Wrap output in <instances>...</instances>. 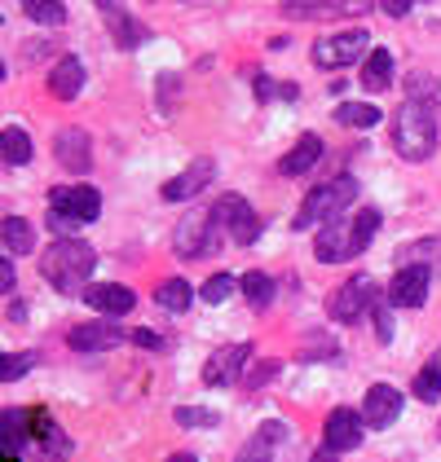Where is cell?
I'll list each match as a JSON object with an SVG mask.
<instances>
[{"label":"cell","instance_id":"obj_47","mask_svg":"<svg viewBox=\"0 0 441 462\" xmlns=\"http://www.w3.org/2000/svg\"><path fill=\"white\" fill-rule=\"evenodd\" d=\"M0 462H18V454H9V449L0 445Z\"/></svg>","mask_w":441,"mask_h":462},{"label":"cell","instance_id":"obj_21","mask_svg":"<svg viewBox=\"0 0 441 462\" xmlns=\"http://www.w3.org/2000/svg\"><path fill=\"white\" fill-rule=\"evenodd\" d=\"M80 88H84V62L80 58H58L53 62V71H49V93L58 97V102H75L80 97Z\"/></svg>","mask_w":441,"mask_h":462},{"label":"cell","instance_id":"obj_44","mask_svg":"<svg viewBox=\"0 0 441 462\" xmlns=\"http://www.w3.org/2000/svg\"><path fill=\"white\" fill-rule=\"evenodd\" d=\"M274 93V84H269V75H257V97H269Z\"/></svg>","mask_w":441,"mask_h":462},{"label":"cell","instance_id":"obj_23","mask_svg":"<svg viewBox=\"0 0 441 462\" xmlns=\"http://www.w3.org/2000/svg\"><path fill=\"white\" fill-rule=\"evenodd\" d=\"M318 159H323V142H318L314 133H305V137H300V142H296L292 150L283 154L278 172H283V177H300V172H309V168H314Z\"/></svg>","mask_w":441,"mask_h":462},{"label":"cell","instance_id":"obj_30","mask_svg":"<svg viewBox=\"0 0 441 462\" xmlns=\"http://www.w3.org/2000/svg\"><path fill=\"white\" fill-rule=\"evenodd\" d=\"M415 401H424V405H433V401H441V356L437 361H428L419 374H415Z\"/></svg>","mask_w":441,"mask_h":462},{"label":"cell","instance_id":"obj_20","mask_svg":"<svg viewBox=\"0 0 441 462\" xmlns=\"http://www.w3.org/2000/svg\"><path fill=\"white\" fill-rule=\"evenodd\" d=\"M212 172H217V163H212V159H194L182 177H173L168 185H164V199H168V203H185V199H194L203 185H212Z\"/></svg>","mask_w":441,"mask_h":462},{"label":"cell","instance_id":"obj_25","mask_svg":"<svg viewBox=\"0 0 441 462\" xmlns=\"http://www.w3.org/2000/svg\"><path fill=\"white\" fill-rule=\"evenodd\" d=\"M389 79H393V53H389V49H371L367 62H362V88L384 93Z\"/></svg>","mask_w":441,"mask_h":462},{"label":"cell","instance_id":"obj_17","mask_svg":"<svg viewBox=\"0 0 441 462\" xmlns=\"http://www.w3.org/2000/svg\"><path fill=\"white\" fill-rule=\"evenodd\" d=\"M119 339H124V330L115 321H84V326H75L71 335H67V344H71L75 353H107Z\"/></svg>","mask_w":441,"mask_h":462},{"label":"cell","instance_id":"obj_34","mask_svg":"<svg viewBox=\"0 0 441 462\" xmlns=\"http://www.w3.org/2000/svg\"><path fill=\"white\" fill-rule=\"evenodd\" d=\"M234 278H230V273H212V278H208V282H203V300H208V304H225V300H230V295H234Z\"/></svg>","mask_w":441,"mask_h":462},{"label":"cell","instance_id":"obj_40","mask_svg":"<svg viewBox=\"0 0 441 462\" xmlns=\"http://www.w3.org/2000/svg\"><path fill=\"white\" fill-rule=\"evenodd\" d=\"M14 286H18V273H14V260H9V255H0V291L9 295Z\"/></svg>","mask_w":441,"mask_h":462},{"label":"cell","instance_id":"obj_26","mask_svg":"<svg viewBox=\"0 0 441 462\" xmlns=\"http://www.w3.org/2000/svg\"><path fill=\"white\" fill-rule=\"evenodd\" d=\"M0 163H9V168L32 163V137L23 128H0Z\"/></svg>","mask_w":441,"mask_h":462},{"label":"cell","instance_id":"obj_15","mask_svg":"<svg viewBox=\"0 0 441 462\" xmlns=\"http://www.w3.org/2000/svg\"><path fill=\"white\" fill-rule=\"evenodd\" d=\"M53 154H58V163L67 172H89L93 168V142H89L84 128H62L53 137Z\"/></svg>","mask_w":441,"mask_h":462},{"label":"cell","instance_id":"obj_42","mask_svg":"<svg viewBox=\"0 0 441 462\" xmlns=\"http://www.w3.org/2000/svg\"><path fill=\"white\" fill-rule=\"evenodd\" d=\"M159 88H164V110H173V93H177V75H159Z\"/></svg>","mask_w":441,"mask_h":462},{"label":"cell","instance_id":"obj_12","mask_svg":"<svg viewBox=\"0 0 441 462\" xmlns=\"http://www.w3.org/2000/svg\"><path fill=\"white\" fill-rule=\"evenodd\" d=\"M323 440H327L331 454H349V449H358V445H362V414H353V410H344V405L331 410Z\"/></svg>","mask_w":441,"mask_h":462},{"label":"cell","instance_id":"obj_18","mask_svg":"<svg viewBox=\"0 0 441 462\" xmlns=\"http://www.w3.org/2000/svg\"><path fill=\"white\" fill-rule=\"evenodd\" d=\"M84 300H89V309H98V313H107V318H124V313H133V304H137V295L119 282L84 286Z\"/></svg>","mask_w":441,"mask_h":462},{"label":"cell","instance_id":"obj_45","mask_svg":"<svg viewBox=\"0 0 441 462\" xmlns=\"http://www.w3.org/2000/svg\"><path fill=\"white\" fill-rule=\"evenodd\" d=\"M314 462H340V458H335V454H331L327 445H323V449H318V454H314Z\"/></svg>","mask_w":441,"mask_h":462},{"label":"cell","instance_id":"obj_14","mask_svg":"<svg viewBox=\"0 0 441 462\" xmlns=\"http://www.w3.org/2000/svg\"><path fill=\"white\" fill-rule=\"evenodd\" d=\"M428 300V269L424 264H406L398 269V278L389 282V304L398 309H419Z\"/></svg>","mask_w":441,"mask_h":462},{"label":"cell","instance_id":"obj_37","mask_svg":"<svg viewBox=\"0 0 441 462\" xmlns=\"http://www.w3.org/2000/svg\"><path fill=\"white\" fill-rule=\"evenodd\" d=\"M371 313H375V335H380V344H389V339H393V318H389V304H384L380 295H375Z\"/></svg>","mask_w":441,"mask_h":462},{"label":"cell","instance_id":"obj_16","mask_svg":"<svg viewBox=\"0 0 441 462\" xmlns=\"http://www.w3.org/2000/svg\"><path fill=\"white\" fill-rule=\"evenodd\" d=\"M32 440H40L44 462H67V454H71L67 431L53 423V414H49V410H32Z\"/></svg>","mask_w":441,"mask_h":462},{"label":"cell","instance_id":"obj_10","mask_svg":"<svg viewBox=\"0 0 441 462\" xmlns=\"http://www.w3.org/2000/svg\"><path fill=\"white\" fill-rule=\"evenodd\" d=\"M398 419H402V392L389 383H371L362 396V423L380 431V427H393Z\"/></svg>","mask_w":441,"mask_h":462},{"label":"cell","instance_id":"obj_7","mask_svg":"<svg viewBox=\"0 0 441 462\" xmlns=\"http://www.w3.org/2000/svg\"><path fill=\"white\" fill-rule=\"evenodd\" d=\"M314 255H318L323 264H340V260L362 255V247H358V234H353V216H349V220H327V225L318 229Z\"/></svg>","mask_w":441,"mask_h":462},{"label":"cell","instance_id":"obj_46","mask_svg":"<svg viewBox=\"0 0 441 462\" xmlns=\"http://www.w3.org/2000/svg\"><path fill=\"white\" fill-rule=\"evenodd\" d=\"M164 462H199L194 454H173V458H164Z\"/></svg>","mask_w":441,"mask_h":462},{"label":"cell","instance_id":"obj_13","mask_svg":"<svg viewBox=\"0 0 441 462\" xmlns=\"http://www.w3.org/2000/svg\"><path fill=\"white\" fill-rule=\"evenodd\" d=\"M371 304H375V286H371L367 278H349V282L331 295V318L335 321H358L362 318V309H371Z\"/></svg>","mask_w":441,"mask_h":462},{"label":"cell","instance_id":"obj_32","mask_svg":"<svg viewBox=\"0 0 441 462\" xmlns=\"http://www.w3.org/2000/svg\"><path fill=\"white\" fill-rule=\"evenodd\" d=\"M23 9H27L32 23H44V27L67 23V5H62V0H23Z\"/></svg>","mask_w":441,"mask_h":462},{"label":"cell","instance_id":"obj_31","mask_svg":"<svg viewBox=\"0 0 441 462\" xmlns=\"http://www.w3.org/2000/svg\"><path fill=\"white\" fill-rule=\"evenodd\" d=\"M335 119L344 128H375L380 124V106H371V102H344V106L335 110Z\"/></svg>","mask_w":441,"mask_h":462},{"label":"cell","instance_id":"obj_9","mask_svg":"<svg viewBox=\"0 0 441 462\" xmlns=\"http://www.w3.org/2000/svg\"><path fill=\"white\" fill-rule=\"evenodd\" d=\"M375 0H287L283 14L292 23H309V18H358L367 14Z\"/></svg>","mask_w":441,"mask_h":462},{"label":"cell","instance_id":"obj_11","mask_svg":"<svg viewBox=\"0 0 441 462\" xmlns=\"http://www.w3.org/2000/svg\"><path fill=\"white\" fill-rule=\"evenodd\" d=\"M248 356H252V344H230V348L212 353L208 356V365H203V383H208V388H225V383H234V379L243 374Z\"/></svg>","mask_w":441,"mask_h":462},{"label":"cell","instance_id":"obj_22","mask_svg":"<svg viewBox=\"0 0 441 462\" xmlns=\"http://www.w3.org/2000/svg\"><path fill=\"white\" fill-rule=\"evenodd\" d=\"M27 440H32V410H0V445L9 454H23Z\"/></svg>","mask_w":441,"mask_h":462},{"label":"cell","instance_id":"obj_48","mask_svg":"<svg viewBox=\"0 0 441 462\" xmlns=\"http://www.w3.org/2000/svg\"><path fill=\"white\" fill-rule=\"evenodd\" d=\"M0 79H5V62H0Z\"/></svg>","mask_w":441,"mask_h":462},{"label":"cell","instance_id":"obj_39","mask_svg":"<svg viewBox=\"0 0 441 462\" xmlns=\"http://www.w3.org/2000/svg\"><path fill=\"white\" fill-rule=\"evenodd\" d=\"M49 229H53V234H62V238H71L75 229H80V225H75L71 216H62V212H49Z\"/></svg>","mask_w":441,"mask_h":462},{"label":"cell","instance_id":"obj_2","mask_svg":"<svg viewBox=\"0 0 441 462\" xmlns=\"http://www.w3.org/2000/svg\"><path fill=\"white\" fill-rule=\"evenodd\" d=\"M393 150L406 163H424L437 150V115H433V106L406 97L398 119H393Z\"/></svg>","mask_w":441,"mask_h":462},{"label":"cell","instance_id":"obj_1","mask_svg":"<svg viewBox=\"0 0 441 462\" xmlns=\"http://www.w3.org/2000/svg\"><path fill=\"white\" fill-rule=\"evenodd\" d=\"M93 264H98V251L89 243H80V238H58L53 247L40 255L44 282L53 291H62V295H80L89 286V278H93Z\"/></svg>","mask_w":441,"mask_h":462},{"label":"cell","instance_id":"obj_3","mask_svg":"<svg viewBox=\"0 0 441 462\" xmlns=\"http://www.w3.org/2000/svg\"><path fill=\"white\" fill-rule=\"evenodd\" d=\"M353 199H358V180L353 177L327 180V185H318V189L305 194V203H300V212H296L292 229H314V225H323V220H340V212H344Z\"/></svg>","mask_w":441,"mask_h":462},{"label":"cell","instance_id":"obj_6","mask_svg":"<svg viewBox=\"0 0 441 462\" xmlns=\"http://www.w3.org/2000/svg\"><path fill=\"white\" fill-rule=\"evenodd\" d=\"M173 247H177V255H185V260L208 255V251L217 247V220H212V212L185 216L182 225H177V234H173Z\"/></svg>","mask_w":441,"mask_h":462},{"label":"cell","instance_id":"obj_43","mask_svg":"<svg viewBox=\"0 0 441 462\" xmlns=\"http://www.w3.org/2000/svg\"><path fill=\"white\" fill-rule=\"evenodd\" d=\"M384 14L389 18H402V14H410V0H384Z\"/></svg>","mask_w":441,"mask_h":462},{"label":"cell","instance_id":"obj_38","mask_svg":"<svg viewBox=\"0 0 441 462\" xmlns=\"http://www.w3.org/2000/svg\"><path fill=\"white\" fill-rule=\"evenodd\" d=\"M274 374H278V361L252 365V370H248V388H260V383H265V379H274Z\"/></svg>","mask_w":441,"mask_h":462},{"label":"cell","instance_id":"obj_4","mask_svg":"<svg viewBox=\"0 0 441 462\" xmlns=\"http://www.w3.org/2000/svg\"><path fill=\"white\" fill-rule=\"evenodd\" d=\"M212 220H217L239 247H252V243L260 238V216L248 208L243 194H220V203L212 208Z\"/></svg>","mask_w":441,"mask_h":462},{"label":"cell","instance_id":"obj_8","mask_svg":"<svg viewBox=\"0 0 441 462\" xmlns=\"http://www.w3.org/2000/svg\"><path fill=\"white\" fill-rule=\"evenodd\" d=\"M49 208L71 216L75 225H89V220H98V212H102V194L93 185H58L49 194Z\"/></svg>","mask_w":441,"mask_h":462},{"label":"cell","instance_id":"obj_28","mask_svg":"<svg viewBox=\"0 0 441 462\" xmlns=\"http://www.w3.org/2000/svg\"><path fill=\"white\" fill-rule=\"evenodd\" d=\"M239 291H243V300H248L252 309H269V304H274V278L260 273V269L243 273V278H239Z\"/></svg>","mask_w":441,"mask_h":462},{"label":"cell","instance_id":"obj_35","mask_svg":"<svg viewBox=\"0 0 441 462\" xmlns=\"http://www.w3.org/2000/svg\"><path fill=\"white\" fill-rule=\"evenodd\" d=\"M182 427H217L220 423V414L217 410H199V405H182L177 414H173Z\"/></svg>","mask_w":441,"mask_h":462},{"label":"cell","instance_id":"obj_5","mask_svg":"<svg viewBox=\"0 0 441 462\" xmlns=\"http://www.w3.org/2000/svg\"><path fill=\"white\" fill-rule=\"evenodd\" d=\"M371 40L367 32H340V36H327L314 44V67L323 71H340V67H353V62H367Z\"/></svg>","mask_w":441,"mask_h":462},{"label":"cell","instance_id":"obj_27","mask_svg":"<svg viewBox=\"0 0 441 462\" xmlns=\"http://www.w3.org/2000/svg\"><path fill=\"white\" fill-rule=\"evenodd\" d=\"M283 436H287V427H283V423H265V427H260V436H252V440L243 445L239 462H269V449H274Z\"/></svg>","mask_w":441,"mask_h":462},{"label":"cell","instance_id":"obj_41","mask_svg":"<svg viewBox=\"0 0 441 462\" xmlns=\"http://www.w3.org/2000/svg\"><path fill=\"white\" fill-rule=\"evenodd\" d=\"M133 344H137V348H150V353H159V348H164V339H159L155 330H133Z\"/></svg>","mask_w":441,"mask_h":462},{"label":"cell","instance_id":"obj_36","mask_svg":"<svg viewBox=\"0 0 441 462\" xmlns=\"http://www.w3.org/2000/svg\"><path fill=\"white\" fill-rule=\"evenodd\" d=\"M410 102H424V106H433V102H441V88L428 79V75H415L410 79Z\"/></svg>","mask_w":441,"mask_h":462},{"label":"cell","instance_id":"obj_33","mask_svg":"<svg viewBox=\"0 0 441 462\" xmlns=\"http://www.w3.org/2000/svg\"><path fill=\"white\" fill-rule=\"evenodd\" d=\"M32 365H36V353H0V383L23 379Z\"/></svg>","mask_w":441,"mask_h":462},{"label":"cell","instance_id":"obj_29","mask_svg":"<svg viewBox=\"0 0 441 462\" xmlns=\"http://www.w3.org/2000/svg\"><path fill=\"white\" fill-rule=\"evenodd\" d=\"M155 300H159V309H168V313H185L190 300H194V286L185 282V278H168V282L155 291Z\"/></svg>","mask_w":441,"mask_h":462},{"label":"cell","instance_id":"obj_19","mask_svg":"<svg viewBox=\"0 0 441 462\" xmlns=\"http://www.w3.org/2000/svg\"><path fill=\"white\" fill-rule=\"evenodd\" d=\"M98 5H102V18H107L110 36H115V44H119V49H137V44L150 36L137 18H128V9H124L119 0H98Z\"/></svg>","mask_w":441,"mask_h":462},{"label":"cell","instance_id":"obj_24","mask_svg":"<svg viewBox=\"0 0 441 462\" xmlns=\"http://www.w3.org/2000/svg\"><path fill=\"white\" fill-rule=\"evenodd\" d=\"M0 243L9 247V255H32L36 251V229L23 216H5L0 220Z\"/></svg>","mask_w":441,"mask_h":462}]
</instances>
